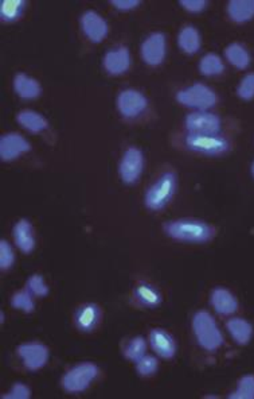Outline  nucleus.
<instances>
[{
    "mask_svg": "<svg viewBox=\"0 0 254 399\" xmlns=\"http://www.w3.org/2000/svg\"><path fill=\"white\" fill-rule=\"evenodd\" d=\"M178 45L182 49V52H185V53H198L202 45L200 31L194 26L183 27L178 35Z\"/></svg>",
    "mask_w": 254,
    "mask_h": 399,
    "instance_id": "5701e85b",
    "label": "nucleus"
},
{
    "mask_svg": "<svg viewBox=\"0 0 254 399\" xmlns=\"http://www.w3.org/2000/svg\"><path fill=\"white\" fill-rule=\"evenodd\" d=\"M81 28L85 37L93 43H100L107 38V21L96 11H86L81 16Z\"/></svg>",
    "mask_w": 254,
    "mask_h": 399,
    "instance_id": "ddd939ff",
    "label": "nucleus"
},
{
    "mask_svg": "<svg viewBox=\"0 0 254 399\" xmlns=\"http://www.w3.org/2000/svg\"><path fill=\"white\" fill-rule=\"evenodd\" d=\"M98 373L100 371L96 364L85 361L67 371L62 376L61 385L69 394H80L89 388L94 379L98 376Z\"/></svg>",
    "mask_w": 254,
    "mask_h": 399,
    "instance_id": "423d86ee",
    "label": "nucleus"
},
{
    "mask_svg": "<svg viewBox=\"0 0 254 399\" xmlns=\"http://www.w3.org/2000/svg\"><path fill=\"white\" fill-rule=\"evenodd\" d=\"M185 127L186 133L217 135L222 130V120L213 112L195 111L186 116Z\"/></svg>",
    "mask_w": 254,
    "mask_h": 399,
    "instance_id": "1a4fd4ad",
    "label": "nucleus"
},
{
    "mask_svg": "<svg viewBox=\"0 0 254 399\" xmlns=\"http://www.w3.org/2000/svg\"><path fill=\"white\" fill-rule=\"evenodd\" d=\"M3 399H28L31 398V388L25 383H15L11 390L6 394L1 395Z\"/></svg>",
    "mask_w": 254,
    "mask_h": 399,
    "instance_id": "f704fd0d",
    "label": "nucleus"
},
{
    "mask_svg": "<svg viewBox=\"0 0 254 399\" xmlns=\"http://www.w3.org/2000/svg\"><path fill=\"white\" fill-rule=\"evenodd\" d=\"M192 332L197 343L207 352H215L224 346V334L207 310H198L192 317Z\"/></svg>",
    "mask_w": 254,
    "mask_h": 399,
    "instance_id": "7ed1b4c3",
    "label": "nucleus"
},
{
    "mask_svg": "<svg viewBox=\"0 0 254 399\" xmlns=\"http://www.w3.org/2000/svg\"><path fill=\"white\" fill-rule=\"evenodd\" d=\"M237 94L241 100L250 102L254 99V73H248L243 76L237 87Z\"/></svg>",
    "mask_w": 254,
    "mask_h": 399,
    "instance_id": "473e14b6",
    "label": "nucleus"
},
{
    "mask_svg": "<svg viewBox=\"0 0 254 399\" xmlns=\"http://www.w3.org/2000/svg\"><path fill=\"white\" fill-rule=\"evenodd\" d=\"M250 172H252V175H253V178H254V160H253V163H252V168H250Z\"/></svg>",
    "mask_w": 254,
    "mask_h": 399,
    "instance_id": "58836bf2",
    "label": "nucleus"
},
{
    "mask_svg": "<svg viewBox=\"0 0 254 399\" xmlns=\"http://www.w3.org/2000/svg\"><path fill=\"white\" fill-rule=\"evenodd\" d=\"M25 7H26V1L23 0H1L0 18L3 22L13 23L23 15Z\"/></svg>",
    "mask_w": 254,
    "mask_h": 399,
    "instance_id": "a878e982",
    "label": "nucleus"
},
{
    "mask_svg": "<svg viewBox=\"0 0 254 399\" xmlns=\"http://www.w3.org/2000/svg\"><path fill=\"white\" fill-rule=\"evenodd\" d=\"M167 54V40L163 33H154L142 45V58L149 67H159Z\"/></svg>",
    "mask_w": 254,
    "mask_h": 399,
    "instance_id": "f8f14e48",
    "label": "nucleus"
},
{
    "mask_svg": "<svg viewBox=\"0 0 254 399\" xmlns=\"http://www.w3.org/2000/svg\"><path fill=\"white\" fill-rule=\"evenodd\" d=\"M200 72L203 76L207 77H214L219 76L225 72V65L222 58L215 53H207L202 57L200 62Z\"/></svg>",
    "mask_w": 254,
    "mask_h": 399,
    "instance_id": "bb28decb",
    "label": "nucleus"
},
{
    "mask_svg": "<svg viewBox=\"0 0 254 399\" xmlns=\"http://www.w3.org/2000/svg\"><path fill=\"white\" fill-rule=\"evenodd\" d=\"M11 305L15 309L18 310H22L25 313H31L34 312L35 309V304H34V300L31 297V293L30 290H22V292H18L13 295L11 298Z\"/></svg>",
    "mask_w": 254,
    "mask_h": 399,
    "instance_id": "c756f323",
    "label": "nucleus"
},
{
    "mask_svg": "<svg viewBox=\"0 0 254 399\" xmlns=\"http://www.w3.org/2000/svg\"><path fill=\"white\" fill-rule=\"evenodd\" d=\"M117 108L122 118L128 120L137 119L148 108L147 97L137 89H124L117 97Z\"/></svg>",
    "mask_w": 254,
    "mask_h": 399,
    "instance_id": "6e6552de",
    "label": "nucleus"
},
{
    "mask_svg": "<svg viewBox=\"0 0 254 399\" xmlns=\"http://www.w3.org/2000/svg\"><path fill=\"white\" fill-rule=\"evenodd\" d=\"M159 368V361L155 356L144 355L136 361V373L142 376H152Z\"/></svg>",
    "mask_w": 254,
    "mask_h": 399,
    "instance_id": "7c9ffc66",
    "label": "nucleus"
},
{
    "mask_svg": "<svg viewBox=\"0 0 254 399\" xmlns=\"http://www.w3.org/2000/svg\"><path fill=\"white\" fill-rule=\"evenodd\" d=\"M144 170V155L140 148L129 147L122 154L119 166L121 181L125 185H134Z\"/></svg>",
    "mask_w": 254,
    "mask_h": 399,
    "instance_id": "0eeeda50",
    "label": "nucleus"
},
{
    "mask_svg": "<svg viewBox=\"0 0 254 399\" xmlns=\"http://www.w3.org/2000/svg\"><path fill=\"white\" fill-rule=\"evenodd\" d=\"M0 317H1V319H0V322L3 324V322H4V313H3V312L0 313Z\"/></svg>",
    "mask_w": 254,
    "mask_h": 399,
    "instance_id": "4c0bfd02",
    "label": "nucleus"
},
{
    "mask_svg": "<svg viewBox=\"0 0 254 399\" xmlns=\"http://www.w3.org/2000/svg\"><path fill=\"white\" fill-rule=\"evenodd\" d=\"M13 91L21 99L34 100L42 94V87L38 81L26 73H18L13 77Z\"/></svg>",
    "mask_w": 254,
    "mask_h": 399,
    "instance_id": "a211bd4d",
    "label": "nucleus"
},
{
    "mask_svg": "<svg viewBox=\"0 0 254 399\" xmlns=\"http://www.w3.org/2000/svg\"><path fill=\"white\" fill-rule=\"evenodd\" d=\"M15 263V253L11 244L6 239L0 240V268L8 270Z\"/></svg>",
    "mask_w": 254,
    "mask_h": 399,
    "instance_id": "72a5a7b5",
    "label": "nucleus"
},
{
    "mask_svg": "<svg viewBox=\"0 0 254 399\" xmlns=\"http://www.w3.org/2000/svg\"><path fill=\"white\" fill-rule=\"evenodd\" d=\"M225 57L233 67L241 69V70L249 67L250 61H252L248 49L238 42H233L226 46Z\"/></svg>",
    "mask_w": 254,
    "mask_h": 399,
    "instance_id": "b1692460",
    "label": "nucleus"
},
{
    "mask_svg": "<svg viewBox=\"0 0 254 399\" xmlns=\"http://www.w3.org/2000/svg\"><path fill=\"white\" fill-rule=\"evenodd\" d=\"M16 121L30 133H40L49 129V121L40 112L23 109L16 115Z\"/></svg>",
    "mask_w": 254,
    "mask_h": 399,
    "instance_id": "412c9836",
    "label": "nucleus"
},
{
    "mask_svg": "<svg viewBox=\"0 0 254 399\" xmlns=\"http://www.w3.org/2000/svg\"><path fill=\"white\" fill-rule=\"evenodd\" d=\"M226 329L233 340L240 346H248L253 339V325L248 319L233 317L226 322Z\"/></svg>",
    "mask_w": 254,
    "mask_h": 399,
    "instance_id": "6ab92c4d",
    "label": "nucleus"
},
{
    "mask_svg": "<svg viewBox=\"0 0 254 399\" xmlns=\"http://www.w3.org/2000/svg\"><path fill=\"white\" fill-rule=\"evenodd\" d=\"M163 231L170 239L191 244L209 243L217 235V229L212 224L190 217L167 222L163 226Z\"/></svg>",
    "mask_w": 254,
    "mask_h": 399,
    "instance_id": "f257e3e1",
    "label": "nucleus"
},
{
    "mask_svg": "<svg viewBox=\"0 0 254 399\" xmlns=\"http://www.w3.org/2000/svg\"><path fill=\"white\" fill-rule=\"evenodd\" d=\"M229 18L234 23H246L254 18V0H231L228 4Z\"/></svg>",
    "mask_w": 254,
    "mask_h": 399,
    "instance_id": "4be33fe9",
    "label": "nucleus"
},
{
    "mask_svg": "<svg viewBox=\"0 0 254 399\" xmlns=\"http://www.w3.org/2000/svg\"><path fill=\"white\" fill-rule=\"evenodd\" d=\"M176 100L179 104L187 108H194L198 111H209L218 103V96L206 84L195 82L191 87L180 89L176 94Z\"/></svg>",
    "mask_w": 254,
    "mask_h": 399,
    "instance_id": "39448f33",
    "label": "nucleus"
},
{
    "mask_svg": "<svg viewBox=\"0 0 254 399\" xmlns=\"http://www.w3.org/2000/svg\"><path fill=\"white\" fill-rule=\"evenodd\" d=\"M151 346L158 356L163 359H173L176 354V343L174 337L164 329L156 328L149 333Z\"/></svg>",
    "mask_w": 254,
    "mask_h": 399,
    "instance_id": "dca6fc26",
    "label": "nucleus"
},
{
    "mask_svg": "<svg viewBox=\"0 0 254 399\" xmlns=\"http://www.w3.org/2000/svg\"><path fill=\"white\" fill-rule=\"evenodd\" d=\"M101 317V310L96 304L81 306L76 313V325L82 332H91L97 327Z\"/></svg>",
    "mask_w": 254,
    "mask_h": 399,
    "instance_id": "aec40b11",
    "label": "nucleus"
},
{
    "mask_svg": "<svg viewBox=\"0 0 254 399\" xmlns=\"http://www.w3.org/2000/svg\"><path fill=\"white\" fill-rule=\"evenodd\" d=\"M178 189V177L174 172H166L148 187L144 205L152 212H161L174 199Z\"/></svg>",
    "mask_w": 254,
    "mask_h": 399,
    "instance_id": "20e7f679",
    "label": "nucleus"
},
{
    "mask_svg": "<svg viewBox=\"0 0 254 399\" xmlns=\"http://www.w3.org/2000/svg\"><path fill=\"white\" fill-rule=\"evenodd\" d=\"M180 145L190 153L200 154L204 157H221L228 154L231 150V142L226 136L217 133H183L180 138Z\"/></svg>",
    "mask_w": 254,
    "mask_h": 399,
    "instance_id": "f03ea898",
    "label": "nucleus"
},
{
    "mask_svg": "<svg viewBox=\"0 0 254 399\" xmlns=\"http://www.w3.org/2000/svg\"><path fill=\"white\" fill-rule=\"evenodd\" d=\"M16 354L28 371H38L40 368H43L50 358L49 348L42 343H35V341L25 343L18 346Z\"/></svg>",
    "mask_w": 254,
    "mask_h": 399,
    "instance_id": "9d476101",
    "label": "nucleus"
},
{
    "mask_svg": "<svg viewBox=\"0 0 254 399\" xmlns=\"http://www.w3.org/2000/svg\"><path fill=\"white\" fill-rule=\"evenodd\" d=\"M110 4L121 11H128V10H134L136 7H139L142 4V1H139V0H112Z\"/></svg>",
    "mask_w": 254,
    "mask_h": 399,
    "instance_id": "e433bc0d",
    "label": "nucleus"
},
{
    "mask_svg": "<svg viewBox=\"0 0 254 399\" xmlns=\"http://www.w3.org/2000/svg\"><path fill=\"white\" fill-rule=\"evenodd\" d=\"M180 6L187 10L188 13H201L207 7L204 0H180Z\"/></svg>",
    "mask_w": 254,
    "mask_h": 399,
    "instance_id": "c9c22d12",
    "label": "nucleus"
},
{
    "mask_svg": "<svg viewBox=\"0 0 254 399\" xmlns=\"http://www.w3.org/2000/svg\"><path fill=\"white\" fill-rule=\"evenodd\" d=\"M104 67L109 75L112 76H120L122 73L128 72L131 67V54L128 48L120 46L117 49L109 50L104 55Z\"/></svg>",
    "mask_w": 254,
    "mask_h": 399,
    "instance_id": "4468645a",
    "label": "nucleus"
},
{
    "mask_svg": "<svg viewBox=\"0 0 254 399\" xmlns=\"http://www.w3.org/2000/svg\"><path fill=\"white\" fill-rule=\"evenodd\" d=\"M27 289L30 293L37 295V297H46L50 293V289L47 283L45 282V278L40 274H33L27 280Z\"/></svg>",
    "mask_w": 254,
    "mask_h": 399,
    "instance_id": "2f4dec72",
    "label": "nucleus"
},
{
    "mask_svg": "<svg viewBox=\"0 0 254 399\" xmlns=\"http://www.w3.org/2000/svg\"><path fill=\"white\" fill-rule=\"evenodd\" d=\"M230 399H254V375H243L237 383V388L230 393Z\"/></svg>",
    "mask_w": 254,
    "mask_h": 399,
    "instance_id": "cd10ccee",
    "label": "nucleus"
},
{
    "mask_svg": "<svg viewBox=\"0 0 254 399\" xmlns=\"http://www.w3.org/2000/svg\"><path fill=\"white\" fill-rule=\"evenodd\" d=\"M31 150V145L23 135L8 133L0 138V160L11 162Z\"/></svg>",
    "mask_w": 254,
    "mask_h": 399,
    "instance_id": "9b49d317",
    "label": "nucleus"
},
{
    "mask_svg": "<svg viewBox=\"0 0 254 399\" xmlns=\"http://www.w3.org/2000/svg\"><path fill=\"white\" fill-rule=\"evenodd\" d=\"M146 351H147V341L144 340V337L137 336L131 339V341L124 348V356L136 363L146 355Z\"/></svg>",
    "mask_w": 254,
    "mask_h": 399,
    "instance_id": "c85d7f7f",
    "label": "nucleus"
},
{
    "mask_svg": "<svg viewBox=\"0 0 254 399\" xmlns=\"http://www.w3.org/2000/svg\"><path fill=\"white\" fill-rule=\"evenodd\" d=\"M134 298L136 301L144 307H149V309H154V307H158V306L161 304V294L151 285L148 283H139L136 288H134Z\"/></svg>",
    "mask_w": 254,
    "mask_h": 399,
    "instance_id": "393cba45",
    "label": "nucleus"
},
{
    "mask_svg": "<svg viewBox=\"0 0 254 399\" xmlns=\"http://www.w3.org/2000/svg\"><path fill=\"white\" fill-rule=\"evenodd\" d=\"M210 302L221 316H231L238 310V300L226 288H215L210 295Z\"/></svg>",
    "mask_w": 254,
    "mask_h": 399,
    "instance_id": "2eb2a0df",
    "label": "nucleus"
},
{
    "mask_svg": "<svg viewBox=\"0 0 254 399\" xmlns=\"http://www.w3.org/2000/svg\"><path fill=\"white\" fill-rule=\"evenodd\" d=\"M13 240L16 247L23 253H31L35 248V236L31 223L22 219L19 220L13 229Z\"/></svg>",
    "mask_w": 254,
    "mask_h": 399,
    "instance_id": "f3484780",
    "label": "nucleus"
}]
</instances>
